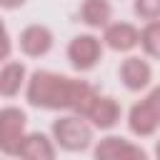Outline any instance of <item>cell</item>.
Instances as JSON below:
<instances>
[{"label": "cell", "mask_w": 160, "mask_h": 160, "mask_svg": "<svg viewBox=\"0 0 160 160\" xmlns=\"http://www.w3.org/2000/svg\"><path fill=\"white\" fill-rule=\"evenodd\" d=\"M22 92L30 108L52 112H78L82 118L88 115L92 100L100 95V90L92 82L55 70H32Z\"/></svg>", "instance_id": "obj_1"}, {"label": "cell", "mask_w": 160, "mask_h": 160, "mask_svg": "<svg viewBox=\"0 0 160 160\" xmlns=\"http://www.w3.org/2000/svg\"><path fill=\"white\" fill-rule=\"evenodd\" d=\"M50 138L55 140L58 150L65 152H85L95 142V128L78 112H65L52 120Z\"/></svg>", "instance_id": "obj_2"}, {"label": "cell", "mask_w": 160, "mask_h": 160, "mask_svg": "<svg viewBox=\"0 0 160 160\" xmlns=\"http://www.w3.org/2000/svg\"><path fill=\"white\" fill-rule=\"evenodd\" d=\"M102 55H105V45L92 32L75 35L68 42V48H65V58H68V62H70V68L75 72H90V70H95L100 65Z\"/></svg>", "instance_id": "obj_3"}, {"label": "cell", "mask_w": 160, "mask_h": 160, "mask_svg": "<svg viewBox=\"0 0 160 160\" xmlns=\"http://www.w3.org/2000/svg\"><path fill=\"white\" fill-rule=\"evenodd\" d=\"M25 132H28V112L18 105L0 108V155L18 158Z\"/></svg>", "instance_id": "obj_4"}, {"label": "cell", "mask_w": 160, "mask_h": 160, "mask_svg": "<svg viewBox=\"0 0 160 160\" xmlns=\"http://www.w3.org/2000/svg\"><path fill=\"white\" fill-rule=\"evenodd\" d=\"M92 155L98 160H145L148 150L122 135H105L92 142Z\"/></svg>", "instance_id": "obj_5"}, {"label": "cell", "mask_w": 160, "mask_h": 160, "mask_svg": "<svg viewBox=\"0 0 160 160\" xmlns=\"http://www.w3.org/2000/svg\"><path fill=\"white\" fill-rule=\"evenodd\" d=\"M55 45V35L42 22H30L18 35V48L25 58H45Z\"/></svg>", "instance_id": "obj_6"}, {"label": "cell", "mask_w": 160, "mask_h": 160, "mask_svg": "<svg viewBox=\"0 0 160 160\" xmlns=\"http://www.w3.org/2000/svg\"><path fill=\"white\" fill-rule=\"evenodd\" d=\"M102 45L112 52H132L140 45V28L128 20H110L102 28Z\"/></svg>", "instance_id": "obj_7"}, {"label": "cell", "mask_w": 160, "mask_h": 160, "mask_svg": "<svg viewBox=\"0 0 160 160\" xmlns=\"http://www.w3.org/2000/svg\"><path fill=\"white\" fill-rule=\"evenodd\" d=\"M118 75L122 88L130 92H142L152 85V65L148 62V58H140V55H128L120 62Z\"/></svg>", "instance_id": "obj_8"}, {"label": "cell", "mask_w": 160, "mask_h": 160, "mask_svg": "<svg viewBox=\"0 0 160 160\" xmlns=\"http://www.w3.org/2000/svg\"><path fill=\"white\" fill-rule=\"evenodd\" d=\"M85 120L95 128V130H102V132H110L112 128L120 125L122 120V105L112 98V95H98L85 115Z\"/></svg>", "instance_id": "obj_9"}, {"label": "cell", "mask_w": 160, "mask_h": 160, "mask_svg": "<svg viewBox=\"0 0 160 160\" xmlns=\"http://www.w3.org/2000/svg\"><path fill=\"white\" fill-rule=\"evenodd\" d=\"M125 122H128V130H130L135 138H152V135H158V130H160V115L148 105L145 98L130 105Z\"/></svg>", "instance_id": "obj_10"}, {"label": "cell", "mask_w": 160, "mask_h": 160, "mask_svg": "<svg viewBox=\"0 0 160 160\" xmlns=\"http://www.w3.org/2000/svg\"><path fill=\"white\" fill-rule=\"evenodd\" d=\"M58 155V145L50 135L35 130V132H25L22 142H20V150H18V158H25V160H52Z\"/></svg>", "instance_id": "obj_11"}, {"label": "cell", "mask_w": 160, "mask_h": 160, "mask_svg": "<svg viewBox=\"0 0 160 160\" xmlns=\"http://www.w3.org/2000/svg\"><path fill=\"white\" fill-rule=\"evenodd\" d=\"M28 75L22 60H5L0 65V98H18L25 90Z\"/></svg>", "instance_id": "obj_12"}, {"label": "cell", "mask_w": 160, "mask_h": 160, "mask_svg": "<svg viewBox=\"0 0 160 160\" xmlns=\"http://www.w3.org/2000/svg\"><path fill=\"white\" fill-rule=\"evenodd\" d=\"M78 18L90 30H102L112 20V5L110 0H82L78 8Z\"/></svg>", "instance_id": "obj_13"}, {"label": "cell", "mask_w": 160, "mask_h": 160, "mask_svg": "<svg viewBox=\"0 0 160 160\" xmlns=\"http://www.w3.org/2000/svg\"><path fill=\"white\" fill-rule=\"evenodd\" d=\"M145 58L150 60H160V18L158 20H148L140 28V45H138Z\"/></svg>", "instance_id": "obj_14"}, {"label": "cell", "mask_w": 160, "mask_h": 160, "mask_svg": "<svg viewBox=\"0 0 160 160\" xmlns=\"http://www.w3.org/2000/svg\"><path fill=\"white\" fill-rule=\"evenodd\" d=\"M132 12L140 20H158L160 18V0H132Z\"/></svg>", "instance_id": "obj_15"}, {"label": "cell", "mask_w": 160, "mask_h": 160, "mask_svg": "<svg viewBox=\"0 0 160 160\" xmlns=\"http://www.w3.org/2000/svg\"><path fill=\"white\" fill-rule=\"evenodd\" d=\"M10 55H12V38H10V32H8L5 20L0 18V65H2L5 60H10Z\"/></svg>", "instance_id": "obj_16"}, {"label": "cell", "mask_w": 160, "mask_h": 160, "mask_svg": "<svg viewBox=\"0 0 160 160\" xmlns=\"http://www.w3.org/2000/svg\"><path fill=\"white\" fill-rule=\"evenodd\" d=\"M145 100H148V105L160 115V85H152L150 90H148V95H145Z\"/></svg>", "instance_id": "obj_17"}, {"label": "cell", "mask_w": 160, "mask_h": 160, "mask_svg": "<svg viewBox=\"0 0 160 160\" xmlns=\"http://www.w3.org/2000/svg\"><path fill=\"white\" fill-rule=\"evenodd\" d=\"M28 0H0V8L2 10H18V8H22Z\"/></svg>", "instance_id": "obj_18"}, {"label": "cell", "mask_w": 160, "mask_h": 160, "mask_svg": "<svg viewBox=\"0 0 160 160\" xmlns=\"http://www.w3.org/2000/svg\"><path fill=\"white\" fill-rule=\"evenodd\" d=\"M155 158H160V138L155 140Z\"/></svg>", "instance_id": "obj_19"}]
</instances>
